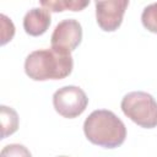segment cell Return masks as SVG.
Segmentation results:
<instances>
[{
	"instance_id": "12",
	"label": "cell",
	"mask_w": 157,
	"mask_h": 157,
	"mask_svg": "<svg viewBox=\"0 0 157 157\" xmlns=\"http://www.w3.org/2000/svg\"><path fill=\"white\" fill-rule=\"evenodd\" d=\"M1 18V44L4 45L5 43H7L9 40L12 39L13 34H15V27L11 20H9L5 15H0Z\"/></svg>"
},
{
	"instance_id": "3",
	"label": "cell",
	"mask_w": 157,
	"mask_h": 157,
	"mask_svg": "<svg viewBox=\"0 0 157 157\" xmlns=\"http://www.w3.org/2000/svg\"><path fill=\"white\" fill-rule=\"evenodd\" d=\"M123 113L145 129H152L157 126V102L147 92L134 91L124 96L121 99Z\"/></svg>"
},
{
	"instance_id": "8",
	"label": "cell",
	"mask_w": 157,
	"mask_h": 157,
	"mask_svg": "<svg viewBox=\"0 0 157 157\" xmlns=\"http://www.w3.org/2000/svg\"><path fill=\"white\" fill-rule=\"evenodd\" d=\"M90 1H77V0H43L40 1V6L53 11V12H61L65 10L70 11H81L86 6H88Z\"/></svg>"
},
{
	"instance_id": "2",
	"label": "cell",
	"mask_w": 157,
	"mask_h": 157,
	"mask_svg": "<svg viewBox=\"0 0 157 157\" xmlns=\"http://www.w3.org/2000/svg\"><path fill=\"white\" fill-rule=\"evenodd\" d=\"M83 132L90 142L104 148L119 147L126 137L125 124L107 109L93 110L83 123Z\"/></svg>"
},
{
	"instance_id": "1",
	"label": "cell",
	"mask_w": 157,
	"mask_h": 157,
	"mask_svg": "<svg viewBox=\"0 0 157 157\" xmlns=\"http://www.w3.org/2000/svg\"><path fill=\"white\" fill-rule=\"evenodd\" d=\"M74 67L71 53L54 48L38 49L27 55L25 72L34 81L61 80L67 77Z\"/></svg>"
},
{
	"instance_id": "5",
	"label": "cell",
	"mask_w": 157,
	"mask_h": 157,
	"mask_svg": "<svg viewBox=\"0 0 157 157\" xmlns=\"http://www.w3.org/2000/svg\"><path fill=\"white\" fill-rule=\"evenodd\" d=\"M52 48L71 53L82 40V27L77 20L66 18L60 21L52 33Z\"/></svg>"
},
{
	"instance_id": "6",
	"label": "cell",
	"mask_w": 157,
	"mask_h": 157,
	"mask_svg": "<svg viewBox=\"0 0 157 157\" xmlns=\"http://www.w3.org/2000/svg\"><path fill=\"white\" fill-rule=\"evenodd\" d=\"M96 20L101 29L105 32H114L123 22V17L126 7L129 6L128 0H108L96 1Z\"/></svg>"
},
{
	"instance_id": "13",
	"label": "cell",
	"mask_w": 157,
	"mask_h": 157,
	"mask_svg": "<svg viewBox=\"0 0 157 157\" xmlns=\"http://www.w3.org/2000/svg\"><path fill=\"white\" fill-rule=\"evenodd\" d=\"M59 157H69V156H59Z\"/></svg>"
},
{
	"instance_id": "4",
	"label": "cell",
	"mask_w": 157,
	"mask_h": 157,
	"mask_svg": "<svg viewBox=\"0 0 157 157\" xmlns=\"http://www.w3.org/2000/svg\"><path fill=\"white\" fill-rule=\"evenodd\" d=\"M88 104L85 91L77 86H64L53 94V105L58 114L72 119L81 115Z\"/></svg>"
},
{
	"instance_id": "10",
	"label": "cell",
	"mask_w": 157,
	"mask_h": 157,
	"mask_svg": "<svg viewBox=\"0 0 157 157\" xmlns=\"http://www.w3.org/2000/svg\"><path fill=\"white\" fill-rule=\"evenodd\" d=\"M141 22L147 31L157 34V2L150 4L144 9Z\"/></svg>"
},
{
	"instance_id": "11",
	"label": "cell",
	"mask_w": 157,
	"mask_h": 157,
	"mask_svg": "<svg viewBox=\"0 0 157 157\" xmlns=\"http://www.w3.org/2000/svg\"><path fill=\"white\" fill-rule=\"evenodd\" d=\"M0 157H32L29 150L20 144H10L2 147Z\"/></svg>"
},
{
	"instance_id": "9",
	"label": "cell",
	"mask_w": 157,
	"mask_h": 157,
	"mask_svg": "<svg viewBox=\"0 0 157 157\" xmlns=\"http://www.w3.org/2000/svg\"><path fill=\"white\" fill-rule=\"evenodd\" d=\"M0 117H1V139H6L9 135H12L18 129V115L13 108L1 105Z\"/></svg>"
},
{
	"instance_id": "7",
	"label": "cell",
	"mask_w": 157,
	"mask_h": 157,
	"mask_svg": "<svg viewBox=\"0 0 157 157\" xmlns=\"http://www.w3.org/2000/svg\"><path fill=\"white\" fill-rule=\"evenodd\" d=\"M50 11L44 7H33L23 17L25 32L29 36L38 37L47 32L50 26Z\"/></svg>"
}]
</instances>
